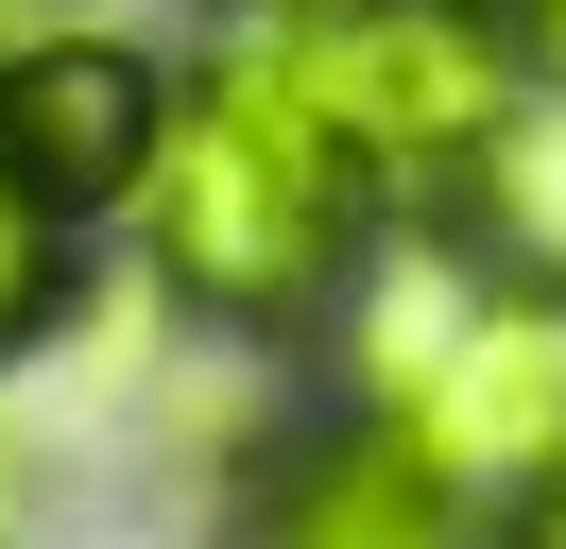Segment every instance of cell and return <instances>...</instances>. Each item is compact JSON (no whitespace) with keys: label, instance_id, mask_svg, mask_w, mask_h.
Instances as JSON below:
<instances>
[{"label":"cell","instance_id":"6","mask_svg":"<svg viewBox=\"0 0 566 549\" xmlns=\"http://www.w3.org/2000/svg\"><path fill=\"white\" fill-rule=\"evenodd\" d=\"M481 240H497L515 274H549V292H566V86L515 103V121L481 137Z\"/></svg>","mask_w":566,"mask_h":549},{"label":"cell","instance_id":"3","mask_svg":"<svg viewBox=\"0 0 566 549\" xmlns=\"http://www.w3.org/2000/svg\"><path fill=\"white\" fill-rule=\"evenodd\" d=\"M241 34L378 172H481V137L515 121V52L481 34V0H258Z\"/></svg>","mask_w":566,"mask_h":549},{"label":"cell","instance_id":"4","mask_svg":"<svg viewBox=\"0 0 566 549\" xmlns=\"http://www.w3.org/2000/svg\"><path fill=\"white\" fill-rule=\"evenodd\" d=\"M0 103H18V155L52 172V206H138L155 121H172V69L138 34H0Z\"/></svg>","mask_w":566,"mask_h":549},{"label":"cell","instance_id":"5","mask_svg":"<svg viewBox=\"0 0 566 549\" xmlns=\"http://www.w3.org/2000/svg\"><path fill=\"white\" fill-rule=\"evenodd\" d=\"M258 549H463V498H429V480L360 429V446H326L310 480H275Z\"/></svg>","mask_w":566,"mask_h":549},{"label":"cell","instance_id":"10","mask_svg":"<svg viewBox=\"0 0 566 549\" xmlns=\"http://www.w3.org/2000/svg\"><path fill=\"white\" fill-rule=\"evenodd\" d=\"M0 18H35V0H0Z\"/></svg>","mask_w":566,"mask_h":549},{"label":"cell","instance_id":"7","mask_svg":"<svg viewBox=\"0 0 566 549\" xmlns=\"http://www.w3.org/2000/svg\"><path fill=\"white\" fill-rule=\"evenodd\" d=\"M70 240H86V224L52 206V172L18 155V103H0V361L70 327Z\"/></svg>","mask_w":566,"mask_h":549},{"label":"cell","instance_id":"2","mask_svg":"<svg viewBox=\"0 0 566 549\" xmlns=\"http://www.w3.org/2000/svg\"><path fill=\"white\" fill-rule=\"evenodd\" d=\"M360 361V429L429 480V498H566V292L549 274H481V258H395L378 309L344 327Z\"/></svg>","mask_w":566,"mask_h":549},{"label":"cell","instance_id":"1","mask_svg":"<svg viewBox=\"0 0 566 549\" xmlns=\"http://www.w3.org/2000/svg\"><path fill=\"white\" fill-rule=\"evenodd\" d=\"M360 224H378V155L258 34H223L172 86L155 172H138V240L172 274V309H207V327H310L360 274Z\"/></svg>","mask_w":566,"mask_h":549},{"label":"cell","instance_id":"8","mask_svg":"<svg viewBox=\"0 0 566 549\" xmlns=\"http://www.w3.org/2000/svg\"><path fill=\"white\" fill-rule=\"evenodd\" d=\"M515 52H532V69L566 86V0H515Z\"/></svg>","mask_w":566,"mask_h":549},{"label":"cell","instance_id":"9","mask_svg":"<svg viewBox=\"0 0 566 549\" xmlns=\"http://www.w3.org/2000/svg\"><path fill=\"white\" fill-rule=\"evenodd\" d=\"M532 549H566V498H532Z\"/></svg>","mask_w":566,"mask_h":549}]
</instances>
